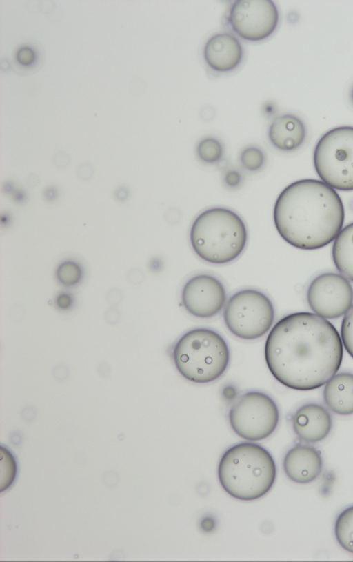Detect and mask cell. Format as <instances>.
Instances as JSON below:
<instances>
[{"label":"cell","instance_id":"1","mask_svg":"<svg viewBox=\"0 0 353 562\" xmlns=\"http://www.w3.org/2000/svg\"><path fill=\"white\" fill-rule=\"evenodd\" d=\"M267 366L276 381L301 391L325 385L339 370L343 345L336 328L314 313L288 314L271 329L264 348Z\"/></svg>","mask_w":353,"mask_h":562},{"label":"cell","instance_id":"2","mask_svg":"<svg viewBox=\"0 0 353 562\" xmlns=\"http://www.w3.org/2000/svg\"><path fill=\"white\" fill-rule=\"evenodd\" d=\"M345 212L336 191L322 181L305 179L285 187L273 210L281 238L301 250H316L332 242L341 230Z\"/></svg>","mask_w":353,"mask_h":562},{"label":"cell","instance_id":"3","mask_svg":"<svg viewBox=\"0 0 353 562\" xmlns=\"http://www.w3.org/2000/svg\"><path fill=\"white\" fill-rule=\"evenodd\" d=\"M276 467L271 454L261 445L241 442L223 454L218 465V479L223 489L232 497L253 501L272 488Z\"/></svg>","mask_w":353,"mask_h":562},{"label":"cell","instance_id":"4","mask_svg":"<svg viewBox=\"0 0 353 562\" xmlns=\"http://www.w3.org/2000/svg\"><path fill=\"white\" fill-rule=\"evenodd\" d=\"M248 231L242 218L225 207H212L201 212L193 221L190 242L203 261L223 265L237 259L243 252Z\"/></svg>","mask_w":353,"mask_h":562},{"label":"cell","instance_id":"5","mask_svg":"<svg viewBox=\"0 0 353 562\" xmlns=\"http://www.w3.org/2000/svg\"><path fill=\"white\" fill-rule=\"evenodd\" d=\"M172 358L179 373L199 384L219 379L230 362V350L223 337L205 327L193 328L181 335L172 348Z\"/></svg>","mask_w":353,"mask_h":562},{"label":"cell","instance_id":"6","mask_svg":"<svg viewBox=\"0 0 353 562\" xmlns=\"http://www.w3.org/2000/svg\"><path fill=\"white\" fill-rule=\"evenodd\" d=\"M314 169L321 180L339 190H353V127L325 132L314 151Z\"/></svg>","mask_w":353,"mask_h":562},{"label":"cell","instance_id":"7","mask_svg":"<svg viewBox=\"0 0 353 562\" xmlns=\"http://www.w3.org/2000/svg\"><path fill=\"white\" fill-rule=\"evenodd\" d=\"M274 308L261 291L245 288L234 293L225 305L223 318L235 337L253 340L265 335L274 321Z\"/></svg>","mask_w":353,"mask_h":562},{"label":"cell","instance_id":"8","mask_svg":"<svg viewBox=\"0 0 353 562\" xmlns=\"http://www.w3.org/2000/svg\"><path fill=\"white\" fill-rule=\"evenodd\" d=\"M228 421L241 438L257 441L274 432L279 421V411L275 401L266 393L248 391L234 401L228 412Z\"/></svg>","mask_w":353,"mask_h":562},{"label":"cell","instance_id":"9","mask_svg":"<svg viewBox=\"0 0 353 562\" xmlns=\"http://www.w3.org/2000/svg\"><path fill=\"white\" fill-rule=\"evenodd\" d=\"M225 21L231 30L241 39L261 41L275 31L279 13L271 0H236L229 6Z\"/></svg>","mask_w":353,"mask_h":562},{"label":"cell","instance_id":"10","mask_svg":"<svg viewBox=\"0 0 353 562\" xmlns=\"http://www.w3.org/2000/svg\"><path fill=\"white\" fill-rule=\"evenodd\" d=\"M307 301L314 314L325 319H336L344 315L352 305L353 288L342 274L323 273L309 285Z\"/></svg>","mask_w":353,"mask_h":562},{"label":"cell","instance_id":"11","mask_svg":"<svg viewBox=\"0 0 353 562\" xmlns=\"http://www.w3.org/2000/svg\"><path fill=\"white\" fill-rule=\"evenodd\" d=\"M226 297L222 282L206 273L190 277L184 284L181 294L185 310L191 315L201 319L218 314L225 305Z\"/></svg>","mask_w":353,"mask_h":562},{"label":"cell","instance_id":"12","mask_svg":"<svg viewBox=\"0 0 353 562\" xmlns=\"http://www.w3.org/2000/svg\"><path fill=\"white\" fill-rule=\"evenodd\" d=\"M203 56L212 70L225 73L236 69L243 57V48L239 40L228 32L211 36L205 42Z\"/></svg>","mask_w":353,"mask_h":562},{"label":"cell","instance_id":"13","mask_svg":"<svg viewBox=\"0 0 353 562\" xmlns=\"http://www.w3.org/2000/svg\"><path fill=\"white\" fill-rule=\"evenodd\" d=\"M292 425L297 438L305 443L323 440L332 428V419L323 405L310 403L299 407L292 417Z\"/></svg>","mask_w":353,"mask_h":562},{"label":"cell","instance_id":"14","mask_svg":"<svg viewBox=\"0 0 353 562\" xmlns=\"http://www.w3.org/2000/svg\"><path fill=\"white\" fill-rule=\"evenodd\" d=\"M321 452L312 445L296 444L285 454L283 468L288 478L294 483L306 484L316 480L323 470Z\"/></svg>","mask_w":353,"mask_h":562},{"label":"cell","instance_id":"15","mask_svg":"<svg viewBox=\"0 0 353 562\" xmlns=\"http://www.w3.org/2000/svg\"><path fill=\"white\" fill-rule=\"evenodd\" d=\"M270 143L282 152H292L300 148L306 137L303 122L296 116L284 114L276 117L268 130Z\"/></svg>","mask_w":353,"mask_h":562},{"label":"cell","instance_id":"16","mask_svg":"<svg viewBox=\"0 0 353 562\" xmlns=\"http://www.w3.org/2000/svg\"><path fill=\"white\" fill-rule=\"evenodd\" d=\"M323 400L327 407L339 415L353 414V374H334L323 389Z\"/></svg>","mask_w":353,"mask_h":562},{"label":"cell","instance_id":"17","mask_svg":"<svg viewBox=\"0 0 353 562\" xmlns=\"http://www.w3.org/2000/svg\"><path fill=\"white\" fill-rule=\"evenodd\" d=\"M332 256L340 274L353 281V222L342 228L334 240Z\"/></svg>","mask_w":353,"mask_h":562},{"label":"cell","instance_id":"18","mask_svg":"<svg viewBox=\"0 0 353 562\" xmlns=\"http://www.w3.org/2000/svg\"><path fill=\"white\" fill-rule=\"evenodd\" d=\"M57 281L61 286L70 288L79 285L83 280L85 269L74 258H66L57 264L54 270Z\"/></svg>","mask_w":353,"mask_h":562},{"label":"cell","instance_id":"19","mask_svg":"<svg viewBox=\"0 0 353 562\" xmlns=\"http://www.w3.org/2000/svg\"><path fill=\"white\" fill-rule=\"evenodd\" d=\"M334 534L339 544L353 554V505L346 508L337 516Z\"/></svg>","mask_w":353,"mask_h":562},{"label":"cell","instance_id":"20","mask_svg":"<svg viewBox=\"0 0 353 562\" xmlns=\"http://www.w3.org/2000/svg\"><path fill=\"white\" fill-rule=\"evenodd\" d=\"M223 146L218 139L207 137L199 141L196 145V154L199 159L207 164L220 162L223 157Z\"/></svg>","mask_w":353,"mask_h":562},{"label":"cell","instance_id":"21","mask_svg":"<svg viewBox=\"0 0 353 562\" xmlns=\"http://www.w3.org/2000/svg\"><path fill=\"white\" fill-rule=\"evenodd\" d=\"M241 165L247 171L260 170L265 163V155L263 150L256 145H248L243 148L239 156Z\"/></svg>","mask_w":353,"mask_h":562},{"label":"cell","instance_id":"22","mask_svg":"<svg viewBox=\"0 0 353 562\" xmlns=\"http://www.w3.org/2000/svg\"><path fill=\"white\" fill-rule=\"evenodd\" d=\"M341 337L344 348L353 358V305L345 314L342 320Z\"/></svg>","mask_w":353,"mask_h":562},{"label":"cell","instance_id":"23","mask_svg":"<svg viewBox=\"0 0 353 562\" xmlns=\"http://www.w3.org/2000/svg\"><path fill=\"white\" fill-rule=\"evenodd\" d=\"M54 303L57 310L67 312L73 308L74 296L68 291H61L56 294Z\"/></svg>","mask_w":353,"mask_h":562},{"label":"cell","instance_id":"24","mask_svg":"<svg viewBox=\"0 0 353 562\" xmlns=\"http://www.w3.org/2000/svg\"><path fill=\"white\" fill-rule=\"evenodd\" d=\"M223 181L230 188H236L243 182V175L236 169L228 168L224 171Z\"/></svg>","mask_w":353,"mask_h":562},{"label":"cell","instance_id":"25","mask_svg":"<svg viewBox=\"0 0 353 562\" xmlns=\"http://www.w3.org/2000/svg\"><path fill=\"white\" fill-rule=\"evenodd\" d=\"M42 197L46 202L54 203L59 197V188L54 185H47L43 189Z\"/></svg>","mask_w":353,"mask_h":562},{"label":"cell","instance_id":"26","mask_svg":"<svg viewBox=\"0 0 353 562\" xmlns=\"http://www.w3.org/2000/svg\"><path fill=\"white\" fill-rule=\"evenodd\" d=\"M94 169L92 165L88 163H84L80 165L77 169V174L79 178L83 181H89L93 177Z\"/></svg>","mask_w":353,"mask_h":562},{"label":"cell","instance_id":"27","mask_svg":"<svg viewBox=\"0 0 353 562\" xmlns=\"http://www.w3.org/2000/svg\"><path fill=\"white\" fill-rule=\"evenodd\" d=\"M115 200L119 203H124L130 197V189L126 185H121L117 187L114 192Z\"/></svg>","mask_w":353,"mask_h":562},{"label":"cell","instance_id":"28","mask_svg":"<svg viewBox=\"0 0 353 562\" xmlns=\"http://www.w3.org/2000/svg\"><path fill=\"white\" fill-rule=\"evenodd\" d=\"M10 197L12 201L18 205L24 204L28 198L26 190L21 188H17Z\"/></svg>","mask_w":353,"mask_h":562},{"label":"cell","instance_id":"29","mask_svg":"<svg viewBox=\"0 0 353 562\" xmlns=\"http://www.w3.org/2000/svg\"><path fill=\"white\" fill-rule=\"evenodd\" d=\"M69 157L66 153L59 151L54 154L53 162L55 166L61 168L67 166L69 163Z\"/></svg>","mask_w":353,"mask_h":562},{"label":"cell","instance_id":"30","mask_svg":"<svg viewBox=\"0 0 353 562\" xmlns=\"http://www.w3.org/2000/svg\"><path fill=\"white\" fill-rule=\"evenodd\" d=\"M13 221L12 214L8 212L5 211L1 213L0 217V223L2 228H8L9 227Z\"/></svg>","mask_w":353,"mask_h":562},{"label":"cell","instance_id":"31","mask_svg":"<svg viewBox=\"0 0 353 562\" xmlns=\"http://www.w3.org/2000/svg\"><path fill=\"white\" fill-rule=\"evenodd\" d=\"M17 188L14 182L11 180L6 181L2 185V190L3 193L7 195L11 196Z\"/></svg>","mask_w":353,"mask_h":562},{"label":"cell","instance_id":"32","mask_svg":"<svg viewBox=\"0 0 353 562\" xmlns=\"http://www.w3.org/2000/svg\"><path fill=\"white\" fill-rule=\"evenodd\" d=\"M19 59L23 63H29L33 58L32 52L30 50L23 49L18 54Z\"/></svg>","mask_w":353,"mask_h":562},{"label":"cell","instance_id":"33","mask_svg":"<svg viewBox=\"0 0 353 562\" xmlns=\"http://www.w3.org/2000/svg\"><path fill=\"white\" fill-rule=\"evenodd\" d=\"M120 291H118L117 289H113L110 290L109 292V297L107 298L109 300L110 303H112V304H116L117 301L115 300V297H121V294Z\"/></svg>","mask_w":353,"mask_h":562},{"label":"cell","instance_id":"34","mask_svg":"<svg viewBox=\"0 0 353 562\" xmlns=\"http://www.w3.org/2000/svg\"><path fill=\"white\" fill-rule=\"evenodd\" d=\"M39 178L37 175L32 174L27 179V184L31 188H34L39 184Z\"/></svg>","mask_w":353,"mask_h":562},{"label":"cell","instance_id":"35","mask_svg":"<svg viewBox=\"0 0 353 562\" xmlns=\"http://www.w3.org/2000/svg\"><path fill=\"white\" fill-rule=\"evenodd\" d=\"M350 98H351V100H352V103H353V87H352V88L351 89V92H350Z\"/></svg>","mask_w":353,"mask_h":562}]
</instances>
